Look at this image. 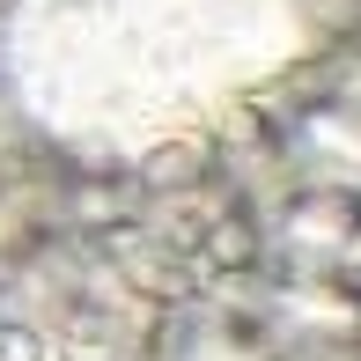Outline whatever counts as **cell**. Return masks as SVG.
<instances>
[{
	"label": "cell",
	"mask_w": 361,
	"mask_h": 361,
	"mask_svg": "<svg viewBox=\"0 0 361 361\" xmlns=\"http://www.w3.org/2000/svg\"><path fill=\"white\" fill-rule=\"evenodd\" d=\"M310 44V0H23L0 59L44 133L133 162L214 133Z\"/></svg>",
	"instance_id": "6da1fadb"
}]
</instances>
